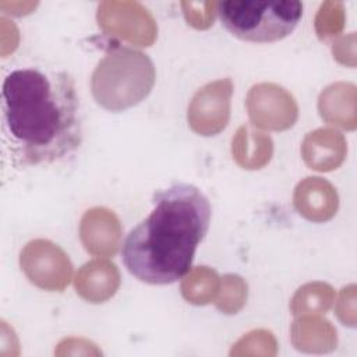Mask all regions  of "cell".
Wrapping results in <instances>:
<instances>
[{"label":"cell","instance_id":"1","mask_svg":"<svg viewBox=\"0 0 357 357\" xmlns=\"http://www.w3.org/2000/svg\"><path fill=\"white\" fill-rule=\"evenodd\" d=\"M3 107L11 152L21 165H49L81 145L79 102L66 71H11L3 82Z\"/></svg>","mask_w":357,"mask_h":357},{"label":"cell","instance_id":"2","mask_svg":"<svg viewBox=\"0 0 357 357\" xmlns=\"http://www.w3.org/2000/svg\"><path fill=\"white\" fill-rule=\"evenodd\" d=\"M211 204L191 184H174L156 194L155 208L123 244L126 268L138 280L169 284L184 276L208 231Z\"/></svg>","mask_w":357,"mask_h":357},{"label":"cell","instance_id":"3","mask_svg":"<svg viewBox=\"0 0 357 357\" xmlns=\"http://www.w3.org/2000/svg\"><path fill=\"white\" fill-rule=\"evenodd\" d=\"M155 78L153 63L145 53L116 47L109 50L93 70L92 95L103 109L121 112L144 100L151 93Z\"/></svg>","mask_w":357,"mask_h":357},{"label":"cell","instance_id":"4","mask_svg":"<svg viewBox=\"0 0 357 357\" xmlns=\"http://www.w3.org/2000/svg\"><path fill=\"white\" fill-rule=\"evenodd\" d=\"M226 29L247 42H275L286 38L303 15V4L293 0H227L218 3Z\"/></svg>","mask_w":357,"mask_h":357},{"label":"cell","instance_id":"5","mask_svg":"<svg viewBox=\"0 0 357 357\" xmlns=\"http://www.w3.org/2000/svg\"><path fill=\"white\" fill-rule=\"evenodd\" d=\"M99 28L134 46L148 47L158 36V25L149 10L138 1L107 0L96 10Z\"/></svg>","mask_w":357,"mask_h":357},{"label":"cell","instance_id":"6","mask_svg":"<svg viewBox=\"0 0 357 357\" xmlns=\"http://www.w3.org/2000/svg\"><path fill=\"white\" fill-rule=\"evenodd\" d=\"M20 266L31 283L46 291H63L73 276L68 255L45 238L25 244L20 254Z\"/></svg>","mask_w":357,"mask_h":357},{"label":"cell","instance_id":"7","mask_svg":"<svg viewBox=\"0 0 357 357\" xmlns=\"http://www.w3.org/2000/svg\"><path fill=\"white\" fill-rule=\"evenodd\" d=\"M245 107L251 123L269 131H284L294 126L298 117L296 99L283 86L261 82L247 93Z\"/></svg>","mask_w":357,"mask_h":357},{"label":"cell","instance_id":"8","mask_svg":"<svg viewBox=\"0 0 357 357\" xmlns=\"http://www.w3.org/2000/svg\"><path fill=\"white\" fill-rule=\"evenodd\" d=\"M231 93L233 82L230 78L209 82L197 91L187 110L190 128L202 137L223 131L230 117Z\"/></svg>","mask_w":357,"mask_h":357},{"label":"cell","instance_id":"9","mask_svg":"<svg viewBox=\"0 0 357 357\" xmlns=\"http://www.w3.org/2000/svg\"><path fill=\"white\" fill-rule=\"evenodd\" d=\"M84 248L95 257H113L121 241V225L116 213L103 206L88 209L79 222Z\"/></svg>","mask_w":357,"mask_h":357},{"label":"cell","instance_id":"10","mask_svg":"<svg viewBox=\"0 0 357 357\" xmlns=\"http://www.w3.org/2000/svg\"><path fill=\"white\" fill-rule=\"evenodd\" d=\"M293 204L303 218L322 223L336 215L339 197L328 180L322 177H305L294 188Z\"/></svg>","mask_w":357,"mask_h":357},{"label":"cell","instance_id":"11","mask_svg":"<svg viewBox=\"0 0 357 357\" xmlns=\"http://www.w3.org/2000/svg\"><path fill=\"white\" fill-rule=\"evenodd\" d=\"M347 153L343 134L335 128H318L308 132L301 144V156L305 165L317 172L337 169Z\"/></svg>","mask_w":357,"mask_h":357},{"label":"cell","instance_id":"12","mask_svg":"<svg viewBox=\"0 0 357 357\" xmlns=\"http://www.w3.org/2000/svg\"><path fill=\"white\" fill-rule=\"evenodd\" d=\"M74 286L77 294L88 303L99 304L112 298L120 286V272L107 259H92L81 266Z\"/></svg>","mask_w":357,"mask_h":357},{"label":"cell","instance_id":"13","mask_svg":"<svg viewBox=\"0 0 357 357\" xmlns=\"http://www.w3.org/2000/svg\"><path fill=\"white\" fill-rule=\"evenodd\" d=\"M357 91L350 82H335L326 86L318 98V110L321 117L336 127L356 130Z\"/></svg>","mask_w":357,"mask_h":357},{"label":"cell","instance_id":"14","mask_svg":"<svg viewBox=\"0 0 357 357\" xmlns=\"http://www.w3.org/2000/svg\"><path fill=\"white\" fill-rule=\"evenodd\" d=\"M293 346L304 353H329L337 344L335 326L318 315H300L290 328Z\"/></svg>","mask_w":357,"mask_h":357},{"label":"cell","instance_id":"15","mask_svg":"<svg viewBox=\"0 0 357 357\" xmlns=\"http://www.w3.org/2000/svg\"><path fill=\"white\" fill-rule=\"evenodd\" d=\"M231 155L240 167L258 170L272 159L273 141L265 132L241 126L231 139Z\"/></svg>","mask_w":357,"mask_h":357},{"label":"cell","instance_id":"16","mask_svg":"<svg viewBox=\"0 0 357 357\" xmlns=\"http://www.w3.org/2000/svg\"><path fill=\"white\" fill-rule=\"evenodd\" d=\"M335 300V290L325 282H310L303 284L290 301L293 315H319L326 312Z\"/></svg>","mask_w":357,"mask_h":357},{"label":"cell","instance_id":"17","mask_svg":"<svg viewBox=\"0 0 357 357\" xmlns=\"http://www.w3.org/2000/svg\"><path fill=\"white\" fill-rule=\"evenodd\" d=\"M220 279L212 268L197 266L181 282L183 297L194 305H205L213 301L219 291Z\"/></svg>","mask_w":357,"mask_h":357},{"label":"cell","instance_id":"18","mask_svg":"<svg viewBox=\"0 0 357 357\" xmlns=\"http://www.w3.org/2000/svg\"><path fill=\"white\" fill-rule=\"evenodd\" d=\"M247 296V282L238 275L227 273L220 280L219 296L216 298V308L226 315L237 314L245 305Z\"/></svg>","mask_w":357,"mask_h":357},{"label":"cell","instance_id":"19","mask_svg":"<svg viewBox=\"0 0 357 357\" xmlns=\"http://www.w3.org/2000/svg\"><path fill=\"white\" fill-rule=\"evenodd\" d=\"M278 353V343L272 332L265 329H257L251 331L247 335H244L241 339H238L231 350V357H240V356H265V357H273Z\"/></svg>","mask_w":357,"mask_h":357},{"label":"cell","instance_id":"20","mask_svg":"<svg viewBox=\"0 0 357 357\" xmlns=\"http://www.w3.org/2000/svg\"><path fill=\"white\" fill-rule=\"evenodd\" d=\"M346 21L344 6L342 1H324L314 20L315 32L321 40L337 36Z\"/></svg>","mask_w":357,"mask_h":357},{"label":"cell","instance_id":"21","mask_svg":"<svg viewBox=\"0 0 357 357\" xmlns=\"http://www.w3.org/2000/svg\"><path fill=\"white\" fill-rule=\"evenodd\" d=\"M185 21L195 29H208L218 13V1H181Z\"/></svg>","mask_w":357,"mask_h":357},{"label":"cell","instance_id":"22","mask_svg":"<svg viewBox=\"0 0 357 357\" xmlns=\"http://www.w3.org/2000/svg\"><path fill=\"white\" fill-rule=\"evenodd\" d=\"M335 312L343 325H347L350 328L356 326V284H349L340 290L335 305Z\"/></svg>","mask_w":357,"mask_h":357},{"label":"cell","instance_id":"23","mask_svg":"<svg viewBox=\"0 0 357 357\" xmlns=\"http://www.w3.org/2000/svg\"><path fill=\"white\" fill-rule=\"evenodd\" d=\"M56 356H79V354H95L99 356L102 354V351L96 347V344H93L92 342L86 340V339H79V337H68L61 340L57 344V350L54 351Z\"/></svg>","mask_w":357,"mask_h":357},{"label":"cell","instance_id":"24","mask_svg":"<svg viewBox=\"0 0 357 357\" xmlns=\"http://www.w3.org/2000/svg\"><path fill=\"white\" fill-rule=\"evenodd\" d=\"M333 57L344 66H356V33L351 32L347 36H342L332 46Z\"/></svg>","mask_w":357,"mask_h":357}]
</instances>
